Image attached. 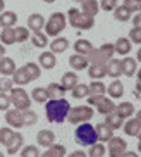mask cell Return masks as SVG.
I'll return each instance as SVG.
<instances>
[{"label": "cell", "mask_w": 141, "mask_h": 157, "mask_svg": "<svg viewBox=\"0 0 141 157\" xmlns=\"http://www.w3.org/2000/svg\"><path fill=\"white\" fill-rule=\"evenodd\" d=\"M71 109L67 98H52L45 102V114L48 123H64Z\"/></svg>", "instance_id": "cell-1"}, {"label": "cell", "mask_w": 141, "mask_h": 157, "mask_svg": "<svg viewBox=\"0 0 141 157\" xmlns=\"http://www.w3.org/2000/svg\"><path fill=\"white\" fill-rule=\"evenodd\" d=\"M65 17H67V23L71 24L74 29L86 31V29H91L93 26H95V17H93V16L84 14L83 10L76 9V7H71V9L67 10Z\"/></svg>", "instance_id": "cell-2"}, {"label": "cell", "mask_w": 141, "mask_h": 157, "mask_svg": "<svg viewBox=\"0 0 141 157\" xmlns=\"http://www.w3.org/2000/svg\"><path fill=\"white\" fill-rule=\"evenodd\" d=\"M74 138H76V142L79 143L81 147H90V145H93V143L98 142L95 126H91L90 121H88V123H81V124H77L76 133H74Z\"/></svg>", "instance_id": "cell-3"}, {"label": "cell", "mask_w": 141, "mask_h": 157, "mask_svg": "<svg viewBox=\"0 0 141 157\" xmlns=\"http://www.w3.org/2000/svg\"><path fill=\"white\" fill-rule=\"evenodd\" d=\"M67 26V17H65L64 12H54V14L48 17V21H45V35L46 36H59L60 33L65 29Z\"/></svg>", "instance_id": "cell-4"}, {"label": "cell", "mask_w": 141, "mask_h": 157, "mask_svg": "<svg viewBox=\"0 0 141 157\" xmlns=\"http://www.w3.org/2000/svg\"><path fill=\"white\" fill-rule=\"evenodd\" d=\"M93 116H95V111H93L91 105H77V107H71V109H69L65 119H67L71 124L77 126V124H81V123L91 121Z\"/></svg>", "instance_id": "cell-5"}, {"label": "cell", "mask_w": 141, "mask_h": 157, "mask_svg": "<svg viewBox=\"0 0 141 157\" xmlns=\"http://www.w3.org/2000/svg\"><path fill=\"white\" fill-rule=\"evenodd\" d=\"M10 105H14V109L17 111H26L31 107V98H29V93L24 90L23 86H14L10 90Z\"/></svg>", "instance_id": "cell-6"}, {"label": "cell", "mask_w": 141, "mask_h": 157, "mask_svg": "<svg viewBox=\"0 0 141 157\" xmlns=\"http://www.w3.org/2000/svg\"><path fill=\"white\" fill-rule=\"evenodd\" d=\"M88 105L96 107V112H100L102 116L112 114L115 112V104L112 98H105V95H88Z\"/></svg>", "instance_id": "cell-7"}, {"label": "cell", "mask_w": 141, "mask_h": 157, "mask_svg": "<svg viewBox=\"0 0 141 157\" xmlns=\"http://www.w3.org/2000/svg\"><path fill=\"white\" fill-rule=\"evenodd\" d=\"M124 150H128V143L121 136H112L109 140V147H107V154L109 157H121Z\"/></svg>", "instance_id": "cell-8"}, {"label": "cell", "mask_w": 141, "mask_h": 157, "mask_svg": "<svg viewBox=\"0 0 141 157\" xmlns=\"http://www.w3.org/2000/svg\"><path fill=\"white\" fill-rule=\"evenodd\" d=\"M122 129H124V133L128 135V136H134V138H138V136H139V131H141L139 114L134 112L132 117H129L126 123H122Z\"/></svg>", "instance_id": "cell-9"}, {"label": "cell", "mask_w": 141, "mask_h": 157, "mask_svg": "<svg viewBox=\"0 0 141 157\" xmlns=\"http://www.w3.org/2000/svg\"><path fill=\"white\" fill-rule=\"evenodd\" d=\"M105 73L112 79H119L122 76V67H121V59H109L105 62Z\"/></svg>", "instance_id": "cell-10"}, {"label": "cell", "mask_w": 141, "mask_h": 157, "mask_svg": "<svg viewBox=\"0 0 141 157\" xmlns=\"http://www.w3.org/2000/svg\"><path fill=\"white\" fill-rule=\"evenodd\" d=\"M121 67H122V74L124 76H128V78H132V76H136L138 74V60L134 57H124L121 60Z\"/></svg>", "instance_id": "cell-11"}, {"label": "cell", "mask_w": 141, "mask_h": 157, "mask_svg": "<svg viewBox=\"0 0 141 157\" xmlns=\"http://www.w3.org/2000/svg\"><path fill=\"white\" fill-rule=\"evenodd\" d=\"M54 143H55V133L52 129H41V131H38V135H36V145L38 147L48 148L50 145H54Z\"/></svg>", "instance_id": "cell-12"}, {"label": "cell", "mask_w": 141, "mask_h": 157, "mask_svg": "<svg viewBox=\"0 0 141 157\" xmlns=\"http://www.w3.org/2000/svg\"><path fill=\"white\" fill-rule=\"evenodd\" d=\"M5 121H7V126H10L12 129L23 128L21 111H17V109H7V111H5Z\"/></svg>", "instance_id": "cell-13"}, {"label": "cell", "mask_w": 141, "mask_h": 157, "mask_svg": "<svg viewBox=\"0 0 141 157\" xmlns=\"http://www.w3.org/2000/svg\"><path fill=\"white\" fill-rule=\"evenodd\" d=\"M38 66L41 69H54L57 66V57L52 52H41L38 57Z\"/></svg>", "instance_id": "cell-14"}, {"label": "cell", "mask_w": 141, "mask_h": 157, "mask_svg": "<svg viewBox=\"0 0 141 157\" xmlns=\"http://www.w3.org/2000/svg\"><path fill=\"white\" fill-rule=\"evenodd\" d=\"M131 48H132V43H131V40L126 38V36L117 38V42L114 43V50L119 56H129V54H131Z\"/></svg>", "instance_id": "cell-15"}, {"label": "cell", "mask_w": 141, "mask_h": 157, "mask_svg": "<svg viewBox=\"0 0 141 157\" xmlns=\"http://www.w3.org/2000/svg\"><path fill=\"white\" fill-rule=\"evenodd\" d=\"M17 24V14L12 10H2L0 12V28H14Z\"/></svg>", "instance_id": "cell-16"}, {"label": "cell", "mask_w": 141, "mask_h": 157, "mask_svg": "<svg viewBox=\"0 0 141 157\" xmlns=\"http://www.w3.org/2000/svg\"><path fill=\"white\" fill-rule=\"evenodd\" d=\"M88 59L86 56H81V54H72V56L69 57V66L72 67L74 71H84L88 67Z\"/></svg>", "instance_id": "cell-17"}, {"label": "cell", "mask_w": 141, "mask_h": 157, "mask_svg": "<svg viewBox=\"0 0 141 157\" xmlns=\"http://www.w3.org/2000/svg\"><path fill=\"white\" fill-rule=\"evenodd\" d=\"M105 92L109 93L110 98H122L124 97V83L121 79H114V81L107 86Z\"/></svg>", "instance_id": "cell-18"}, {"label": "cell", "mask_w": 141, "mask_h": 157, "mask_svg": "<svg viewBox=\"0 0 141 157\" xmlns=\"http://www.w3.org/2000/svg\"><path fill=\"white\" fill-rule=\"evenodd\" d=\"M134 112H136V109H134V105H132L131 102H121L119 105H115V114L121 116L122 119H129V117H132Z\"/></svg>", "instance_id": "cell-19"}, {"label": "cell", "mask_w": 141, "mask_h": 157, "mask_svg": "<svg viewBox=\"0 0 141 157\" xmlns=\"http://www.w3.org/2000/svg\"><path fill=\"white\" fill-rule=\"evenodd\" d=\"M95 131H96V136H98V142H109L114 136V129L110 128V126H107L105 123L95 124Z\"/></svg>", "instance_id": "cell-20"}, {"label": "cell", "mask_w": 141, "mask_h": 157, "mask_svg": "<svg viewBox=\"0 0 141 157\" xmlns=\"http://www.w3.org/2000/svg\"><path fill=\"white\" fill-rule=\"evenodd\" d=\"M72 48H74V54H81V56H88L95 47L90 40H84V38H79L76 40V43H72Z\"/></svg>", "instance_id": "cell-21"}, {"label": "cell", "mask_w": 141, "mask_h": 157, "mask_svg": "<svg viewBox=\"0 0 141 157\" xmlns=\"http://www.w3.org/2000/svg\"><path fill=\"white\" fill-rule=\"evenodd\" d=\"M16 71V62L12 57H0V74L2 76H12Z\"/></svg>", "instance_id": "cell-22"}, {"label": "cell", "mask_w": 141, "mask_h": 157, "mask_svg": "<svg viewBox=\"0 0 141 157\" xmlns=\"http://www.w3.org/2000/svg\"><path fill=\"white\" fill-rule=\"evenodd\" d=\"M69 45H71V43H69L67 38L55 36L54 42L50 43V52H52V54H55V56H57V54H62V52H65L69 48Z\"/></svg>", "instance_id": "cell-23"}, {"label": "cell", "mask_w": 141, "mask_h": 157, "mask_svg": "<svg viewBox=\"0 0 141 157\" xmlns=\"http://www.w3.org/2000/svg\"><path fill=\"white\" fill-rule=\"evenodd\" d=\"M79 83V79H77V74L74 71H67V73L62 74V88H64L65 92H71L76 85Z\"/></svg>", "instance_id": "cell-24"}, {"label": "cell", "mask_w": 141, "mask_h": 157, "mask_svg": "<svg viewBox=\"0 0 141 157\" xmlns=\"http://www.w3.org/2000/svg\"><path fill=\"white\" fill-rule=\"evenodd\" d=\"M10 78H12V83L17 85V86H24V85L31 83V79H29V76H28L24 67H16V71H14V74Z\"/></svg>", "instance_id": "cell-25"}, {"label": "cell", "mask_w": 141, "mask_h": 157, "mask_svg": "<svg viewBox=\"0 0 141 157\" xmlns=\"http://www.w3.org/2000/svg\"><path fill=\"white\" fill-rule=\"evenodd\" d=\"M65 154H67V150L62 143H54L46 148V152L40 154V157H65Z\"/></svg>", "instance_id": "cell-26"}, {"label": "cell", "mask_w": 141, "mask_h": 157, "mask_svg": "<svg viewBox=\"0 0 141 157\" xmlns=\"http://www.w3.org/2000/svg\"><path fill=\"white\" fill-rule=\"evenodd\" d=\"M24 143V136L21 133H14L12 140L9 142V145H7V154L9 155H14V154H17L19 150H21V147H23Z\"/></svg>", "instance_id": "cell-27"}, {"label": "cell", "mask_w": 141, "mask_h": 157, "mask_svg": "<svg viewBox=\"0 0 141 157\" xmlns=\"http://www.w3.org/2000/svg\"><path fill=\"white\" fill-rule=\"evenodd\" d=\"M81 10L88 16H93L95 17L100 10V5H98V0H81Z\"/></svg>", "instance_id": "cell-28"}, {"label": "cell", "mask_w": 141, "mask_h": 157, "mask_svg": "<svg viewBox=\"0 0 141 157\" xmlns=\"http://www.w3.org/2000/svg\"><path fill=\"white\" fill-rule=\"evenodd\" d=\"M45 26V17L41 14H31L28 17V29L31 31H41Z\"/></svg>", "instance_id": "cell-29"}, {"label": "cell", "mask_w": 141, "mask_h": 157, "mask_svg": "<svg viewBox=\"0 0 141 157\" xmlns=\"http://www.w3.org/2000/svg\"><path fill=\"white\" fill-rule=\"evenodd\" d=\"M88 76L91 79H103L107 76L105 73V64H88Z\"/></svg>", "instance_id": "cell-30"}, {"label": "cell", "mask_w": 141, "mask_h": 157, "mask_svg": "<svg viewBox=\"0 0 141 157\" xmlns=\"http://www.w3.org/2000/svg\"><path fill=\"white\" fill-rule=\"evenodd\" d=\"M46 95H48V100H52V98H64L65 90L59 83H50L46 86Z\"/></svg>", "instance_id": "cell-31"}, {"label": "cell", "mask_w": 141, "mask_h": 157, "mask_svg": "<svg viewBox=\"0 0 141 157\" xmlns=\"http://www.w3.org/2000/svg\"><path fill=\"white\" fill-rule=\"evenodd\" d=\"M131 10L126 9L124 5H117L114 9V17L115 21H119V23H128V21H131Z\"/></svg>", "instance_id": "cell-32"}, {"label": "cell", "mask_w": 141, "mask_h": 157, "mask_svg": "<svg viewBox=\"0 0 141 157\" xmlns=\"http://www.w3.org/2000/svg\"><path fill=\"white\" fill-rule=\"evenodd\" d=\"M86 59H88V62H90V64H105V62L109 60L100 48H93V50H91L90 54L86 56Z\"/></svg>", "instance_id": "cell-33"}, {"label": "cell", "mask_w": 141, "mask_h": 157, "mask_svg": "<svg viewBox=\"0 0 141 157\" xmlns=\"http://www.w3.org/2000/svg\"><path fill=\"white\" fill-rule=\"evenodd\" d=\"M29 38H31V43L38 48H45L48 45V36L43 31H33V35Z\"/></svg>", "instance_id": "cell-34"}, {"label": "cell", "mask_w": 141, "mask_h": 157, "mask_svg": "<svg viewBox=\"0 0 141 157\" xmlns=\"http://www.w3.org/2000/svg\"><path fill=\"white\" fill-rule=\"evenodd\" d=\"M107 126H110V128L114 129H121L122 128V123H124V119L121 117V116H117L115 112H112V114H107L105 116V121H103Z\"/></svg>", "instance_id": "cell-35"}, {"label": "cell", "mask_w": 141, "mask_h": 157, "mask_svg": "<svg viewBox=\"0 0 141 157\" xmlns=\"http://www.w3.org/2000/svg\"><path fill=\"white\" fill-rule=\"evenodd\" d=\"M105 90H107V86L102 79H93L88 85V92H90L88 95H105Z\"/></svg>", "instance_id": "cell-36"}, {"label": "cell", "mask_w": 141, "mask_h": 157, "mask_svg": "<svg viewBox=\"0 0 141 157\" xmlns=\"http://www.w3.org/2000/svg\"><path fill=\"white\" fill-rule=\"evenodd\" d=\"M0 43H2V45H14V43H16L14 28H4L0 31Z\"/></svg>", "instance_id": "cell-37"}, {"label": "cell", "mask_w": 141, "mask_h": 157, "mask_svg": "<svg viewBox=\"0 0 141 157\" xmlns=\"http://www.w3.org/2000/svg\"><path fill=\"white\" fill-rule=\"evenodd\" d=\"M21 119H23V126H33L38 123V114L31 109L21 111Z\"/></svg>", "instance_id": "cell-38"}, {"label": "cell", "mask_w": 141, "mask_h": 157, "mask_svg": "<svg viewBox=\"0 0 141 157\" xmlns=\"http://www.w3.org/2000/svg\"><path fill=\"white\" fill-rule=\"evenodd\" d=\"M23 67L26 69V73H28V76H29L31 81H35V79H38L41 76V67L36 64V62H28V64H24Z\"/></svg>", "instance_id": "cell-39"}, {"label": "cell", "mask_w": 141, "mask_h": 157, "mask_svg": "<svg viewBox=\"0 0 141 157\" xmlns=\"http://www.w3.org/2000/svg\"><path fill=\"white\" fill-rule=\"evenodd\" d=\"M31 100H35L36 104H45L48 100V95H46V88H41L36 86L35 90L31 92Z\"/></svg>", "instance_id": "cell-40"}, {"label": "cell", "mask_w": 141, "mask_h": 157, "mask_svg": "<svg viewBox=\"0 0 141 157\" xmlns=\"http://www.w3.org/2000/svg\"><path fill=\"white\" fill-rule=\"evenodd\" d=\"M105 154H107V148H105L103 143H93V145H90V152L86 154L88 157H103Z\"/></svg>", "instance_id": "cell-41"}, {"label": "cell", "mask_w": 141, "mask_h": 157, "mask_svg": "<svg viewBox=\"0 0 141 157\" xmlns=\"http://www.w3.org/2000/svg\"><path fill=\"white\" fill-rule=\"evenodd\" d=\"M14 133H16V131H14L10 126H4V128L0 129V143H2L4 147H7V145H9V142L12 140Z\"/></svg>", "instance_id": "cell-42"}, {"label": "cell", "mask_w": 141, "mask_h": 157, "mask_svg": "<svg viewBox=\"0 0 141 157\" xmlns=\"http://www.w3.org/2000/svg\"><path fill=\"white\" fill-rule=\"evenodd\" d=\"M14 33H16V43H23L29 40V29L24 26H14Z\"/></svg>", "instance_id": "cell-43"}, {"label": "cell", "mask_w": 141, "mask_h": 157, "mask_svg": "<svg viewBox=\"0 0 141 157\" xmlns=\"http://www.w3.org/2000/svg\"><path fill=\"white\" fill-rule=\"evenodd\" d=\"M71 93H72V97L74 98H86L88 97V85H81V83H77L76 86L71 90Z\"/></svg>", "instance_id": "cell-44"}, {"label": "cell", "mask_w": 141, "mask_h": 157, "mask_svg": "<svg viewBox=\"0 0 141 157\" xmlns=\"http://www.w3.org/2000/svg\"><path fill=\"white\" fill-rule=\"evenodd\" d=\"M40 148L38 145H26L21 150V157H40Z\"/></svg>", "instance_id": "cell-45"}, {"label": "cell", "mask_w": 141, "mask_h": 157, "mask_svg": "<svg viewBox=\"0 0 141 157\" xmlns=\"http://www.w3.org/2000/svg\"><path fill=\"white\" fill-rule=\"evenodd\" d=\"M14 88V83H12V78L10 76H2L0 78V92L2 93H7Z\"/></svg>", "instance_id": "cell-46"}, {"label": "cell", "mask_w": 141, "mask_h": 157, "mask_svg": "<svg viewBox=\"0 0 141 157\" xmlns=\"http://www.w3.org/2000/svg\"><path fill=\"white\" fill-rule=\"evenodd\" d=\"M98 5H100V9L105 10V12H112L117 7V0H100Z\"/></svg>", "instance_id": "cell-47"}, {"label": "cell", "mask_w": 141, "mask_h": 157, "mask_svg": "<svg viewBox=\"0 0 141 157\" xmlns=\"http://www.w3.org/2000/svg\"><path fill=\"white\" fill-rule=\"evenodd\" d=\"M129 40H131V43H136V45L141 43V28L139 26H134L129 31Z\"/></svg>", "instance_id": "cell-48"}, {"label": "cell", "mask_w": 141, "mask_h": 157, "mask_svg": "<svg viewBox=\"0 0 141 157\" xmlns=\"http://www.w3.org/2000/svg\"><path fill=\"white\" fill-rule=\"evenodd\" d=\"M124 7L129 9L131 12H139L141 9V0H124Z\"/></svg>", "instance_id": "cell-49"}, {"label": "cell", "mask_w": 141, "mask_h": 157, "mask_svg": "<svg viewBox=\"0 0 141 157\" xmlns=\"http://www.w3.org/2000/svg\"><path fill=\"white\" fill-rule=\"evenodd\" d=\"M100 50L105 54V57L107 59H112V57L115 56V50H114V43H103V45L100 47Z\"/></svg>", "instance_id": "cell-50"}, {"label": "cell", "mask_w": 141, "mask_h": 157, "mask_svg": "<svg viewBox=\"0 0 141 157\" xmlns=\"http://www.w3.org/2000/svg\"><path fill=\"white\" fill-rule=\"evenodd\" d=\"M7 109H10V97L7 93L0 92V111H7Z\"/></svg>", "instance_id": "cell-51"}, {"label": "cell", "mask_w": 141, "mask_h": 157, "mask_svg": "<svg viewBox=\"0 0 141 157\" xmlns=\"http://www.w3.org/2000/svg\"><path fill=\"white\" fill-rule=\"evenodd\" d=\"M67 157H88L84 150H74L72 154H67Z\"/></svg>", "instance_id": "cell-52"}, {"label": "cell", "mask_w": 141, "mask_h": 157, "mask_svg": "<svg viewBox=\"0 0 141 157\" xmlns=\"http://www.w3.org/2000/svg\"><path fill=\"white\" fill-rule=\"evenodd\" d=\"M121 157H139V155H138V152H132V150H124Z\"/></svg>", "instance_id": "cell-53"}, {"label": "cell", "mask_w": 141, "mask_h": 157, "mask_svg": "<svg viewBox=\"0 0 141 157\" xmlns=\"http://www.w3.org/2000/svg\"><path fill=\"white\" fill-rule=\"evenodd\" d=\"M131 17H132V24H134V26H139V23H141V17H139V14L136 12V16H131Z\"/></svg>", "instance_id": "cell-54"}, {"label": "cell", "mask_w": 141, "mask_h": 157, "mask_svg": "<svg viewBox=\"0 0 141 157\" xmlns=\"http://www.w3.org/2000/svg\"><path fill=\"white\" fill-rule=\"evenodd\" d=\"M4 56H5V47L0 43V57H4Z\"/></svg>", "instance_id": "cell-55"}, {"label": "cell", "mask_w": 141, "mask_h": 157, "mask_svg": "<svg viewBox=\"0 0 141 157\" xmlns=\"http://www.w3.org/2000/svg\"><path fill=\"white\" fill-rule=\"evenodd\" d=\"M4 7H5V2H4V0H0V12L4 10Z\"/></svg>", "instance_id": "cell-56"}, {"label": "cell", "mask_w": 141, "mask_h": 157, "mask_svg": "<svg viewBox=\"0 0 141 157\" xmlns=\"http://www.w3.org/2000/svg\"><path fill=\"white\" fill-rule=\"evenodd\" d=\"M43 2H46V4H54L55 0H43Z\"/></svg>", "instance_id": "cell-57"}, {"label": "cell", "mask_w": 141, "mask_h": 157, "mask_svg": "<svg viewBox=\"0 0 141 157\" xmlns=\"http://www.w3.org/2000/svg\"><path fill=\"white\" fill-rule=\"evenodd\" d=\"M0 157H5V155H4V154H2V152H0Z\"/></svg>", "instance_id": "cell-58"}, {"label": "cell", "mask_w": 141, "mask_h": 157, "mask_svg": "<svg viewBox=\"0 0 141 157\" xmlns=\"http://www.w3.org/2000/svg\"><path fill=\"white\" fill-rule=\"evenodd\" d=\"M74 2H81V0H74Z\"/></svg>", "instance_id": "cell-59"}, {"label": "cell", "mask_w": 141, "mask_h": 157, "mask_svg": "<svg viewBox=\"0 0 141 157\" xmlns=\"http://www.w3.org/2000/svg\"><path fill=\"white\" fill-rule=\"evenodd\" d=\"M65 157H67V154H65Z\"/></svg>", "instance_id": "cell-60"}]
</instances>
